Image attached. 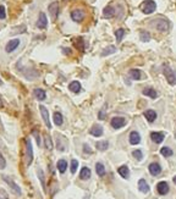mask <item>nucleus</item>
Here are the masks:
<instances>
[{
	"label": "nucleus",
	"instance_id": "obj_18",
	"mask_svg": "<svg viewBox=\"0 0 176 199\" xmlns=\"http://www.w3.org/2000/svg\"><path fill=\"white\" fill-rule=\"evenodd\" d=\"M143 115H144V117L147 119L148 122H154V120L157 119V113L154 110H150V109L149 110H146Z\"/></svg>",
	"mask_w": 176,
	"mask_h": 199
},
{
	"label": "nucleus",
	"instance_id": "obj_34",
	"mask_svg": "<svg viewBox=\"0 0 176 199\" xmlns=\"http://www.w3.org/2000/svg\"><path fill=\"white\" fill-rule=\"evenodd\" d=\"M44 142H45V148L49 149V150H51L53 149V143H51V138L48 134L44 137Z\"/></svg>",
	"mask_w": 176,
	"mask_h": 199
},
{
	"label": "nucleus",
	"instance_id": "obj_42",
	"mask_svg": "<svg viewBox=\"0 0 176 199\" xmlns=\"http://www.w3.org/2000/svg\"><path fill=\"white\" fill-rule=\"evenodd\" d=\"M33 134L36 136V139H37V143H38V145H40V138H39V136L37 134V132H36V131H33Z\"/></svg>",
	"mask_w": 176,
	"mask_h": 199
},
{
	"label": "nucleus",
	"instance_id": "obj_11",
	"mask_svg": "<svg viewBox=\"0 0 176 199\" xmlns=\"http://www.w3.org/2000/svg\"><path fill=\"white\" fill-rule=\"evenodd\" d=\"M128 76L135 81H139L143 78V72L141 70H137V68H131L128 71Z\"/></svg>",
	"mask_w": 176,
	"mask_h": 199
},
{
	"label": "nucleus",
	"instance_id": "obj_35",
	"mask_svg": "<svg viewBox=\"0 0 176 199\" xmlns=\"http://www.w3.org/2000/svg\"><path fill=\"white\" fill-rule=\"evenodd\" d=\"M132 155H133L137 160H142V159H143V154H142L141 150H133V152H132Z\"/></svg>",
	"mask_w": 176,
	"mask_h": 199
},
{
	"label": "nucleus",
	"instance_id": "obj_40",
	"mask_svg": "<svg viewBox=\"0 0 176 199\" xmlns=\"http://www.w3.org/2000/svg\"><path fill=\"white\" fill-rule=\"evenodd\" d=\"M83 150H84V153H88V154H92V149H91L90 147H88L87 144H84V145H83Z\"/></svg>",
	"mask_w": 176,
	"mask_h": 199
},
{
	"label": "nucleus",
	"instance_id": "obj_28",
	"mask_svg": "<svg viewBox=\"0 0 176 199\" xmlns=\"http://www.w3.org/2000/svg\"><path fill=\"white\" fill-rule=\"evenodd\" d=\"M115 51H116V47H114V45H109L108 48H105V49L102 51V56H107V55L114 54Z\"/></svg>",
	"mask_w": 176,
	"mask_h": 199
},
{
	"label": "nucleus",
	"instance_id": "obj_4",
	"mask_svg": "<svg viewBox=\"0 0 176 199\" xmlns=\"http://www.w3.org/2000/svg\"><path fill=\"white\" fill-rule=\"evenodd\" d=\"M110 124H111L113 128L119 130V128H121V127H124L126 125V120L124 117H121V116H116V117H113L111 119Z\"/></svg>",
	"mask_w": 176,
	"mask_h": 199
},
{
	"label": "nucleus",
	"instance_id": "obj_25",
	"mask_svg": "<svg viewBox=\"0 0 176 199\" xmlns=\"http://www.w3.org/2000/svg\"><path fill=\"white\" fill-rule=\"evenodd\" d=\"M91 177V170L88 167H82L81 172H79V178L81 180H88Z\"/></svg>",
	"mask_w": 176,
	"mask_h": 199
},
{
	"label": "nucleus",
	"instance_id": "obj_9",
	"mask_svg": "<svg viewBox=\"0 0 176 199\" xmlns=\"http://www.w3.org/2000/svg\"><path fill=\"white\" fill-rule=\"evenodd\" d=\"M157 190H158V193L160 195H165L169 192V184H167V182H165V181L159 182L157 184Z\"/></svg>",
	"mask_w": 176,
	"mask_h": 199
},
{
	"label": "nucleus",
	"instance_id": "obj_1",
	"mask_svg": "<svg viewBox=\"0 0 176 199\" xmlns=\"http://www.w3.org/2000/svg\"><path fill=\"white\" fill-rule=\"evenodd\" d=\"M150 25L159 32H166L169 30V22L165 19H155L150 21Z\"/></svg>",
	"mask_w": 176,
	"mask_h": 199
},
{
	"label": "nucleus",
	"instance_id": "obj_17",
	"mask_svg": "<svg viewBox=\"0 0 176 199\" xmlns=\"http://www.w3.org/2000/svg\"><path fill=\"white\" fill-rule=\"evenodd\" d=\"M139 142H141V136H139V133L136 132V131L131 132V133H130V143H131L132 145H136V144H138Z\"/></svg>",
	"mask_w": 176,
	"mask_h": 199
},
{
	"label": "nucleus",
	"instance_id": "obj_5",
	"mask_svg": "<svg viewBox=\"0 0 176 199\" xmlns=\"http://www.w3.org/2000/svg\"><path fill=\"white\" fill-rule=\"evenodd\" d=\"M39 111L42 114V117L44 120V124L47 125L48 128H51V124H50V119H49V111L44 105H39Z\"/></svg>",
	"mask_w": 176,
	"mask_h": 199
},
{
	"label": "nucleus",
	"instance_id": "obj_31",
	"mask_svg": "<svg viewBox=\"0 0 176 199\" xmlns=\"http://www.w3.org/2000/svg\"><path fill=\"white\" fill-rule=\"evenodd\" d=\"M160 153H161V155L165 156V158H169V156H171V155L174 154L172 150H171L169 147H163V148L160 149Z\"/></svg>",
	"mask_w": 176,
	"mask_h": 199
},
{
	"label": "nucleus",
	"instance_id": "obj_38",
	"mask_svg": "<svg viewBox=\"0 0 176 199\" xmlns=\"http://www.w3.org/2000/svg\"><path fill=\"white\" fill-rule=\"evenodd\" d=\"M5 166H6V161H5V159H4V156H3V154L0 153V170H3V169H5Z\"/></svg>",
	"mask_w": 176,
	"mask_h": 199
},
{
	"label": "nucleus",
	"instance_id": "obj_12",
	"mask_svg": "<svg viewBox=\"0 0 176 199\" xmlns=\"http://www.w3.org/2000/svg\"><path fill=\"white\" fill-rule=\"evenodd\" d=\"M3 180H4V181H5V182H6V183H8V184L14 189V192H15L16 194H19V195L21 194V189H20V187H19V186H17V184L11 180V178H9L8 176H3Z\"/></svg>",
	"mask_w": 176,
	"mask_h": 199
},
{
	"label": "nucleus",
	"instance_id": "obj_43",
	"mask_svg": "<svg viewBox=\"0 0 176 199\" xmlns=\"http://www.w3.org/2000/svg\"><path fill=\"white\" fill-rule=\"evenodd\" d=\"M3 105H4L3 104V100H2V98H0V108H3Z\"/></svg>",
	"mask_w": 176,
	"mask_h": 199
},
{
	"label": "nucleus",
	"instance_id": "obj_22",
	"mask_svg": "<svg viewBox=\"0 0 176 199\" xmlns=\"http://www.w3.org/2000/svg\"><path fill=\"white\" fill-rule=\"evenodd\" d=\"M103 15H104V17H107V19H111V17L115 15V9H114L113 6H107V8L103 10Z\"/></svg>",
	"mask_w": 176,
	"mask_h": 199
},
{
	"label": "nucleus",
	"instance_id": "obj_13",
	"mask_svg": "<svg viewBox=\"0 0 176 199\" xmlns=\"http://www.w3.org/2000/svg\"><path fill=\"white\" fill-rule=\"evenodd\" d=\"M19 45H20V39H12V40H10V42L6 44L5 50H6L8 53H11V51H14L15 49H17Z\"/></svg>",
	"mask_w": 176,
	"mask_h": 199
},
{
	"label": "nucleus",
	"instance_id": "obj_16",
	"mask_svg": "<svg viewBox=\"0 0 176 199\" xmlns=\"http://www.w3.org/2000/svg\"><path fill=\"white\" fill-rule=\"evenodd\" d=\"M90 133H91L92 136H94V137H100V136L103 134V127H102L100 125H94V126L91 128Z\"/></svg>",
	"mask_w": 176,
	"mask_h": 199
},
{
	"label": "nucleus",
	"instance_id": "obj_3",
	"mask_svg": "<svg viewBox=\"0 0 176 199\" xmlns=\"http://www.w3.org/2000/svg\"><path fill=\"white\" fill-rule=\"evenodd\" d=\"M163 73H164V76L166 78V81L169 82V84L174 86L176 83V73H175V71L169 65H165L163 67Z\"/></svg>",
	"mask_w": 176,
	"mask_h": 199
},
{
	"label": "nucleus",
	"instance_id": "obj_23",
	"mask_svg": "<svg viewBox=\"0 0 176 199\" xmlns=\"http://www.w3.org/2000/svg\"><path fill=\"white\" fill-rule=\"evenodd\" d=\"M69 89L71 92H73V93H78L81 90V83L78 81H73V82H71L69 84Z\"/></svg>",
	"mask_w": 176,
	"mask_h": 199
},
{
	"label": "nucleus",
	"instance_id": "obj_10",
	"mask_svg": "<svg viewBox=\"0 0 176 199\" xmlns=\"http://www.w3.org/2000/svg\"><path fill=\"white\" fill-rule=\"evenodd\" d=\"M71 19L75 22H82L83 19H84V12L82 10H73L71 12Z\"/></svg>",
	"mask_w": 176,
	"mask_h": 199
},
{
	"label": "nucleus",
	"instance_id": "obj_44",
	"mask_svg": "<svg viewBox=\"0 0 176 199\" xmlns=\"http://www.w3.org/2000/svg\"><path fill=\"white\" fill-rule=\"evenodd\" d=\"M172 181H174V183H175V184H176V176H175V177H174V178H172Z\"/></svg>",
	"mask_w": 176,
	"mask_h": 199
},
{
	"label": "nucleus",
	"instance_id": "obj_29",
	"mask_svg": "<svg viewBox=\"0 0 176 199\" xmlns=\"http://www.w3.org/2000/svg\"><path fill=\"white\" fill-rule=\"evenodd\" d=\"M62 121H64L62 115H61L60 113H55V114H54V124L58 125V126H61V125H62Z\"/></svg>",
	"mask_w": 176,
	"mask_h": 199
},
{
	"label": "nucleus",
	"instance_id": "obj_24",
	"mask_svg": "<svg viewBox=\"0 0 176 199\" xmlns=\"http://www.w3.org/2000/svg\"><path fill=\"white\" fill-rule=\"evenodd\" d=\"M118 172H119V175H120L121 177H124V178H128V176H130L128 167H127V166H125V165L120 166V167L118 169Z\"/></svg>",
	"mask_w": 176,
	"mask_h": 199
},
{
	"label": "nucleus",
	"instance_id": "obj_14",
	"mask_svg": "<svg viewBox=\"0 0 176 199\" xmlns=\"http://www.w3.org/2000/svg\"><path fill=\"white\" fill-rule=\"evenodd\" d=\"M149 172H150V175H153V176L160 175V172H161L160 165H159L158 162H152V164L149 165Z\"/></svg>",
	"mask_w": 176,
	"mask_h": 199
},
{
	"label": "nucleus",
	"instance_id": "obj_20",
	"mask_svg": "<svg viewBox=\"0 0 176 199\" xmlns=\"http://www.w3.org/2000/svg\"><path fill=\"white\" fill-rule=\"evenodd\" d=\"M138 189H139L142 193H148V192H149V186H148V183H147L146 180L141 178V180L138 181Z\"/></svg>",
	"mask_w": 176,
	"mask_h": 199
},
{
	"label": "nucleus",
	"instance_id": "obj_33",
	"mask_svg": "<svg viewBox=\"0 0 176 199\" xmlns=\"http://www.w3.org/2000/svg\"><path fill=\"white\" fill-rule=\"evenodd\" d=\"M139 34H141L139 38H141L142 42H149V40H150V34H149L148 32H146V31H141Z\"/></svg>",
	"mask_w": 176,
	"mask_h": 199
},
{
	"label": "nucleus",
	"instance_id": "obj_27",
	"mask_svg": "<svg viewBox=\"0 0 176 199\" xmlns=\"http://www.w3.org/2000/svg\"><path fill=\"white\" fill-rule=\"evenodd\" d=\"M96 171H97L98 176L103 177V176L105 175V167H104V165L100 164V162H97V164H96Z\"/></svg>",
	"mask_w": 176,
	"mask_h": 199
},
{
	"label": "nucleus",
	"instance_id": "obj_15",
	"mask_svg": "<svg viewBox=\"0 0 176 199\" xmlns=\"http://www.w3.org/2000/svg\"><path fill=\"white\" fill-rule=\"evenodd\" d=\"M150 139L154 143L159 144V143H161L164 141V133H161V132H152L150 133Z\"/></svg>",
	"mask_w": 176,
	"mask_h": 199
},
{
	"label": "nucleus",
	"instance_id": "obj_2",
	"mask_svg": "<svg viewBox=\"0 0 176 199\" xmlns=\"http://www.w3.org/2000/svg\"><path fill=\"white\" fill-rule=\"evenodd\" d=\"M139 9L142 10L143 14L146 15H149V14H153L157 9V4L154 0H146V2H143L139 6Z\"/></svg>",
	"mask_w": 176,
	"mask_h": 199
},
{
	"label": "nucleus",
	"instance_id": "obj_19",
	"mask_svg": "<svg viewBox=\"0 0 176 199\" xmlns=\"http://www.w3.org/2000/svg\"><path fill=\"white\" fill-rule=\"evenodd\" d=\"M33 94H34V96L38 99L39 102L44 100V99L47 98V94H45V92H44L43 89H40V88H36V89L33 90Z\"/></svg>",
	"mask_w": 176,
	"mask_h": 199
},
{
	"label": "nucleus",
	"instance_id": "obj_8",
	"mask_svg": "<svg viewBox=\"0 0 176 199\" xmlns=\"http://www.w3.org/2000/svg\"><path fill=\"white\" fill-rule=\"evenodd\" d=\"M47 26H48V19H47L44 12H40L39 17H38V21H37V27L40 28V30H44Z\"/></svg>",
	"mask_w": 176,
	"mask_h": 199
},
{
	"label": "nucleus",
	"instance_id": "obj_6",
	"mask_svg": "<svg viewBox=\"0 0 176 199\" xmlns=\"http://www.w3.org/2000/svg\"><path fill=\"white\" fill-rule=\"evenodd\" d=\"M26 156H27V165L32 164V160H33V149H32L31 139H26Z\"/></svg>",
	"mask_w": 176,
	"mask_h": 199
},
{
	"label": "nucleus",
	"instance_id": "obj_39",
	"mask_svg": "<svg viewBox=\"0 0 176 199\" xmlns=\"http://www.w3.org/2000/svg\"><path fill=\"white\" fill-rule=\"evenodd\" d=\"M38 176L40 177V181H42V186H43V188H45V186H44V184H45V183H44V176H43V171H42V170L38 171Z\"/></svg>",
	"mask_w": 176,
	"mask_h": 199
},
{
	"label": "nucleus",
	"instance_id": "obj_21",
	"mask_svg": "<svg viewBox=\"0 0 176 199\" xmlns=\"http://www.w3.org/2000/svg\"><path fill=\"white\" fill-rule=\"evenodd\" d=\"M143 94H144L146 96L152 98V99H157V96H158V93L155 92V89H153V88H150V87L144 88V89H143Z\"/></svg>",
	"mask_w": 176,
	"mask_h": 199
},
{
	"label": "nucleus",
	"instance_id": "obj_41",
	"mask_svg": "<svg viewBox=\"0 0 176 199\" xmlns=\"http://www.w3.org/2000/svg\"><path fill=\"white\" fill-rule=\"evenodd\" d=\"M98 117H99V120H103V119L105 117V114H104V109H103V110H102V111L99 113V115H98Z\"/></svg>",
	"mask_w": 176,
	"mask_h": 199
},
{
	"label": "nucleus",
	"instance_id": "obj_37",
	"mask_svg": "<svg viewBox=\"0 0 176 199\" xmlns=\"http://www.w3.org/2000/svg\"><path fill=\"white\" fill-rule=\"evenodd\" d=\"M6 17V12H5V6L0 5V20H4Z\"/></svg>",
	"mask_w": 176,
	"mask_h": 199
},
{
	"label": "nucleus",
	"instance_id": "obj_7",
	"mask_svg": "<svg viewBox=\"0 0 176 199\" xmlns=\"http://www.w3.org/2000/svg\"><path fill=\"white\" fill-rule=\"evenodd\" d=\"M48 10H49V14H50L51 19H53V20H55V19H56V16H58V14H59V10H60L59 3H58V2L51 3V4L48 6Z\"/></svg>",
	"mask_w": 176,
	"mask_h": 199
},
{
	"label": "nucleus",
	"instance_id": "obj_36",
	"mask_svg": "<svg viewBox=\"0 0 176 199\" xmlns=\"http://www.w3.org/2000/svg\"><path fill=\"white\" fill-rule=\"evenodd\" d=\"M77 166H78V161L73 159V160L71 161V173H75V172H76Z\"/></svg>",
	"mask_w": 176,
	"mask_h": 199
},
{
	"label": "nucleus",
	"instance_id": "obj_26",
	"mask_svg": "<svg viewBox=\"0 0 176 199\" xmlns=\"http://www.w3.org/2000/svg\"><path fill=\"white\" fill-rule=\"evenodd\" d=\"M56 166H58V170H59V172L60 173H64L65 171H66V169H67V162L65 161V160H59L58 161V164H56Z\"/></svg>",
	"mask_w": 176,
	"mask_h": 199
},
{
	"label": "nucleus",
	"instance_id": "obj_30",
	"mask_svg": "<svg viewBox=\"0 0 176 199\" xmlns=\"http://www.w3.org/2000/svg\"><path fill=\"white\" fill-rule=\"evenodd\" d=\"M108 148H109V143H108L107 141H102V142H98V143H97V149H98V150L104 152V150H107Z\"/></svg>",
	"mask_w": 176,
	"mask_h": 199
},
{
	"label": "nucleus",
	"instance_id": "obj_32",
	"mask_svg": "<svg viewBox=\"0 0 176 199\" xmlns=\"http://www.w3.org/2000/svg\"><path fill=\"white\" fill-rule=\"evenodd\" d=\"M124 36H125V30H122V28H119V30L115 32V37H116V40H118V43H120V42L122 40Z\"/></svg>",
	"mask_w": 176,
	"mask_h": 199
}]
</instances>
